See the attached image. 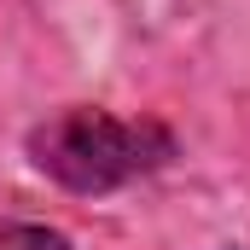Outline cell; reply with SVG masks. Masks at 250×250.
I'll use <instances>...</instances> for the list:
<instances>
[{"mask_svg":"<svg viewBox=\"0 0 250 250\" xmlns=\"http://www.w3.org/2000/svg\"><path fill=\"white\" fill-rule=\"evenodd\" d=\"M0 250H70L59 227H41V221H6L0 227Z\"/></svg>","mask_w":250,"mask_h":250,"instance_id":"7a4b0ae2","label":"cell"},{"mask_svg":"<svg viewBox=\"0 0 250 250\" xmlns=\"http://www.w3.org/2000/svg\"><path fill=\"white\" fill-rule=\"evenodd\" d=\"M23 151L64 192L105 198V192H123L146 175H157V169H169L181 140L157 117H117L99 105H70V111H53L47 123L29 128Z\"/></svg>","mask_w":250,"mask_h":250,"instance_id":"6da1fadb","label":"cell"}]
</instances>
